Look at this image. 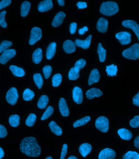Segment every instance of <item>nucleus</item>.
I'll use <instances>...</instances> for the list:
<instances>
[{"label": "nucleus", "instance_id": "40", "mask_svg": "<svg viewBox=\"0 0 139 159\" xmlns=\"http://www.w3.org/2000/svg\"><path fill=\"white\" fill-rule=\"evenodd\" d=\"M12 43L11 42L4 40L1 43L0 45V53L3 52L7 50L8 48H10L12 45Z\"/></svg>", "mask_w": 139, "mask_h": 159}, {"label": "nucleus", "instance_id": "14", "mask_svg": "<svg viewBox=\"0 0 139 159\" xmlns=\"http://www.w3.org/2000/svg\"><path fill=\"white\" fill-rule=\"evenodd\" d=\"M103 95V92L98 89L96 88H92L87 91L86 95L87 98L89 100L92 99L94 98H98L101 97Z\"/></svg>", "mask_w": 139, "mask_h": 159}, {"label": "nucleus", "instance_id": "43", "mask_svg": "<svg viewBox=\"0 0 139 159\" xmlns=\"http://www.w3.org/2000/svg\"><path fill=\"white\" fill-rule=\"evenodd\" d=\"M130 125L133 128H136L139 126V116H136L133 119L130 121Z\"/></svg>", "mask_w": 139, "mask_h": 159}, {"label": "nucleus", "instance_id": "46", "mask_svg": "<svg viewBox=\"0 0 139 159\" xmlns=\"http://www.w3.org/2000/svg\"><path fill=\"white\" fill-rule=\"evenodd\" d=\"M67 144H64L63 145V148H62L61 153L60 159H65L66 155L67 154Z\"/></svg>", "mask_w": 139, "mask_h": 159}, {"label": "nucleus", "instance_id": "23", "mask_svg": "<svg viewBox=\"0 0 139 159\" xmlns=\"http://www.w3.org/2000/svg\"><path fill=\"white\" fill-rule=\"evenodd\" d=\"M42 58V51L41 48H38L34 52L32 55V59L33 62L36 64H38L41 62Z\"/></svg>", "mask_w": 139, "mask_h": 159}, {"label": "nucleus", "instance_id": "25", "mask_svg": "<svg viewBox=\"0 0 139 159\" xmlns=\"http://www.w3.org/2000/svg\"><path fill=\"white\" fill-rule=\"evenodd\" d=\"M10 69L13 75L16 76L22 77L25 74V72L22 68L15 66H10Z\"/></svg>", "mask_w": 139, "mask_h": 159}, {"label": "nucleus", "instance_id": "8", "mask_svg": "<svg viewBox=\"0 0 139 159\" xmlns=\"http://www.w3.org/2000/svg\"><path fill=\"white\" fill-rule=\"evenodd\" d=\"M16 54V52L14 49H7L4 52L0 57V62L2 65H4L11 58L14 57Z\"/></svg>", "mask_w": 139, "mask_h": 159}, {"label": "nucleus", "instance_id": "2", "mask_svg": "<svg viewBox=\"0 0 139 159\" xmlns=\"http://www.w3.org/2000/svg\"><path fill=\"white\" fill-rule=\"evenodd\" d=\"M119 8L117 3L113 1L104 2L101 5L100 12L104 15L111 16L119 11Z\"/></svg>", "mask_w": 139, "mask_h": 159}, {"label": "nucleus", "instance_id": "9", "mask_svg": "<svg viewBox=\"0 0 139 159\" xmlns=\"http://www.w3.org/2000/svg\"><path fill=\"white\" fill-rule=\"evenodd\" d=\"M123 26L127 28L131 29L134 32L139 41V26L135 21L125 20L122 22Z\"/></svg>", "mask_w": 139, "mask_h": 159}, {"label": "nucleus", "instance_id": "33", "mask_svg": "<svg viewBox=\"0 0 139 159\" xmlns=\"http://www.w3.org/2000/svg\"><path fill=\"white\" fill-rule=\"evenodd\" d=\"M34 96V93L29 89H27L23 92V98L25 101H31L33 99Z\"/></svg>", "mask_w": 139, "mask_h": 159}, {"label": "nucleus", "instance_id": "24", "mask_svg": "<svg viewBox=\"0 0 139 159\" xmlns=\"http://www.w3.org/2000/svg\"><path fill=\"white\" fill-rule=\"evenodd\" d=\"M49 126L52 132L55 135L60 136L63 134V131H62V129L59 126L57 125L54 121H51L49 124Z\"/></svg>", "mask_w": 139, "mask_h": 159}, {"label": "nucleus", "instance_id": "44", "mask_svg": "<svg viewBox=\"0 0 139 159\" xmlns=\"http://www.w3.org/2000/svg\"><path fill=\"white\" fill-rule=\"evenodd\" d=\"M7 135V130L5 126L0 125V138L1 139L6 137Z\"/></svg>", "mask_w": 139, "mask_h": 159}, {"label": "nucleus", "instance_id": "52", "mask_svg": "<svg viewBox=\"0 0 139 159\" xmlns=\"http://www.w3.org/2000/svg\"><path fill=\"white\" fill-rule=\"evenodd\" d=\"M4 156V152L2 148H0V159H1Z\"/></svg>", "mask_w": 139, "mask_h": 159}, {"label": "nucleus", "instance_id": "15", "mask_svg": "<svg viewBox=\"0 0 139 159\" xmlns=\"http://www.w3.org/2000/svg\"><path fill=\"white\" fill-rule=\"evenodd\" d=\"M92 35H89L85 40H82L80 39L75 40V44L77 46L81 47L84 49H87L90 46Z\"/></svg>", "mask_w": 139, "mask_h": 159}, {"label": "nucleus", "instance_id": "53", "mask_svg": "<svg viewBox=\"0 0 139 159\" xmlns=\"http://www.w3.org/2000/svg\"><path fill=\"white\" fill-rule=\"evenodd\" d=\"M57 1H58V4H59L60 6H64L65 2L64 0H58Z\"/></svg>", "mask_w": 139, "mask_h": 159}, {"label": "nucleus", "instance_id": "45", "mask_svg": "<svg viewBox=\"0 0 139 159\" xmlns=\"http://www.w3.org/2000/svg\"><path fill=\"white\" fill-rule=\"evenodd\" d=\"M11 3V0H2L0 2V10L9 6Z\"/></svg>", "mask_w": 139, "mask_h": 159}, {"label": "nucleus", "instance_id": "34", "mask_svg": "<svg viewBox=\"0 0 139 159\" xmlns=\"http://www.w3.org/2000/svg\"><path fill=\"white\" fill-rule=\"evenodd\" d=\"M123 159H139V154L137 152L128 151L123 155Z\"/></svg>", "mask_w": 139, "mask_h": 159}, {"label": "nucleus", "instance_id": "5", "mask_svg": "<svg viewBox=\"0 0 139 159\" xmlns=\"http://www.w3.org/2000/svg\"><path fill=\"white\" fill-rule=\"evenodd\" d=\"M19 98L17 90L15 87H12L8 91L6 96V99L11 105H15Z\"/></svg>", "mask_w": 139, "mask_h": 159}, {"label": "nucleus", "instance_id": "28", "mask_svg": "<svg viewBox=\"0 0 139 159\" xmlns=\"http://www.w3.org/2000/svg\"><path fill=\"white\" fill-rule=\"evenodd\" d=\"M31 4L28 1H24L21 6V16L22 17L26 16L28 14L30 7Z\"/></svg>", "mask_w": 139, "mask_h": 159}, {"label": "nucleus", "instance_id": "10", "mask_svg": "<svg viewBox=\"0 0 139 159\" xmlns=\"http://www.w3.org/2000/svg\"><path fill=\"white\" fill-rule=\"evenodd\" d=\"M116 153L113 149L106 148L102 150L98 155V159H114Z\"/></svg>", "mask_w": 139, "mask_h": 159}, {"label": "nucleus", "instance_id": "6", "mask_svg": "<svg viewBox=\"0 0 139 159\" xmlns=\"http://www.w3.org/2000/svg\"><path fill=\"white\" fill-rule=\"evenodd\" d=\"M42 37V31L38 27H34L32 29L29 40L30 45H33Z\"/></svg>", "mask_w": 139, "mask_h": 159}, {"label": "nucleus", "instance_id": "19", "mask_svg": "<svg viewBox=\"0 0 139 159\" xmlns=\"http://www.w3.org/2000/svg\"><path fill=\"white\" fill-rule=\"evenodd\" d=\"M65 16V14L63 11H60V12H58L56 15L54 20L52 22V26L55 27L59 26L63 23Z\"/></svg>", "mask_w": 139, "mask_h": 159}, {"label": "nucleus", "instance_id": "16", "mask_svg": "<svg viewBox=\"0 0 139 159\" xmlns=\"http://www.w3.org/2000/svg\"><path fill=\"white\" fill-rule=\"evenodd\" d=\"M108 21L103 18H100L97 23V30L101 33H105L107 31Z\"/></svg>", "mask_w": 139, "mask_h": 159}, {"label": "nucleus", "instance_id": "42", "mask_svg": "<svg viewBox=\"0 0 139 159\" xmlns=\"http://www.w3.org/2000/svg\"><path fill=\"white\" fill-rule=\"evenodd\" d=\"M6 14V10L2 11L0 13V25L3 28H6L7 26V24L5 21V15Z\"/></svg>", "mask_w": 139, "mask_h": 159}, {"label": "nucleus", "instance_id": "4", "mask_svg": "<svg viewBox=\"0 0 139 159\" xmlns=\"http://www.w3.org/2000/svg\"><path fill=\"white\" fill-rule=\"evenodd\" d=\"M95 125L97 129L101 132H107L109 128V120L105 116L99 117L96 120Z\"/></svg>", "mask_w": 139, "mask_h": 159}, {"label": "nucleus", "instance_id": "17", "mask_svg": "<svg viewBox=\"0 0 139 159\" xmlns=\"http://www.w3.org/2000/svg\"><path fill=\"white\" fill-rule=\"evenodd\" d=\"M100 73L97 69H93L91 71L90 75H89V79H88V84L89 85H91L92 84L95 83H97L100 80Z\"/></svg>", "mask_w": 139, "mask_h": 159}, {"label": "nucleus", "instance_id": "48", "mask_svg": "<svg viewBox=\"0 0 139 159\" xmlns=\"http://www.w3.org/2000/svg\"><path fill=\"white\" fill-rule=\"evenodd\" d=\"M132 104L139 107V92L132 98Z\"/></svg>", "mask_w": 139, "mask_h": 159}, {"label": "nucleus", "instance_id": "37", "mask_svg": "<svg viewBox=\"0 0 139 159\" xmlns=\"http://www.w3.org/2000/svg\"><path fill=\"white\" fill-rule=\"evenodd\" d=\"M62 76L61 74H55L53 77L52 80V85L54 87H57L61 84L62 81Z\"/></svg>", "mask_w": 139, "mask_h": 159}, {"label": "nucleus", "instance_id": "49", "mask_svg": "<svg viewBox=\"0 0 139 159\" xmlns=\"http://www.w3.org/2000/svg\"><path fill=\"white\" fill-rule=\"evenodd\" d=\"M77 6H78V9H84L87 7L86 2H78L77 3Z\"/></svg>", "mask_w": 139, "mask_h": 159}, {"label": "nucleus", "instance_id": "7", "mask_svg": "<svg viewBox=\"0 0 139 159\" xmlns=\"http://www.w3.org/2000/svg\"><path fill=\"white\" fill-rule=\"evenodd\" d=\"M131 34L127 32H121L117 33L115 37L119 40L122 45H126L130 43L131 42Z\"/></svg>", "mask_w": 139, "mask_h": 159}, {"label": "nucleus", "instance_id": "50", "mask_svg": "<svg viewBox=\"0 0 139 159\" xmlns=\"http://www.w3.org/2000/svg\"><path fill=\"white\" fill-rule=\"evenodd\" d=\"M88 30V29L87 27V26H85L83 27V28L82 29H80L79 30L78 32L79 34H80V35H83L85 33V32H87Z\"/></svg>", "mask_w": 139, "mask_h": 159}, {"label": "nucleus", "instance_id": "13", "mask_svg": "<svg viewBox=\"0 0 139 159\" xmlns=\"http://www.w3.org/2000/svg\"><path fill=\"white\" fill-rule=\"evenodd\" d=\"M60 111L64 117H67L69 115L70 111L67 107L66 100L63 98H61L58 104Z\"/></svg>", "mask_w": 139, "mask_h": 159}, {"label": "nucleus", "instance_id": "3", "mask_svg": "<svg viewBox=\"0 0 139 159\" xmlns=\"http://www.w3.org/2000/svg\"><path fill=\"white\" fill-rule=\"evenodd\" d=\"M123 57L127 59L136 60L139 58V44L136 43L122 53Z\"/></svg>", "mask_w": 139, "mask_h": 159}, {"label": "nucleus", "instance_id": "22", "mask_svg": "<svg viewBox=\"0 0 139 159\" xmlns=\"http://www.w3.org/2000/svg\"><path fill=\"white\" fill-rule=\"evenodd\" d=\"M56 44L55 42L51 43L48 47L46 52V58L48 60L51 59L55 54Z\"/></svg>", "mask_w": 139, "mask_h": 159}, {"label": "nucleus", "instance_id": "55", "mask_svg": "<svg viewBox=\"0 0 139 159\" xmlns=\"http://www.w3.org/2000/svg\"><path fill=\"white\" fill-rule=\"evenodd\" d=\"M45 159H53L51 157H50V156H49V157H47V158Z\"/></svg>", "mask_w": 139, "mask_h": 159}, {"label": "nucleus", "instance_id": "12", "mask_svg": "<svg viewBox=\"0 0 139 159\" xmlns=\"http://www.w3.org/2000/svg\"><path fill=\"white\" fill-rule=\"evenodd\" d=\"M52 0H45L39 4L38 8L40 12H43L49 11L53 7Z\"/></svg>", "mask_w": 139, "mask_h": 159}, {"label": "nucleus", "instance_id": "47", "mask_svg": "<svg viewBox=\"0 0 139 159\" xmlns=\"http://www.w3.org/2000/svg\"><path fill=\"white\" fill-rule=\"evenodd\" d=\"M77 28V24L76 23H71L70 25V33L73 34L76 32Z\"/></svg>", "mask_w": 139, "mask_h": 159}, {"label": "nucleus", "instance_id": "54", "mask_svg": "<svg viewBox=\"0 0 139 159\" xmlns=\"http://www.w3.org/2000/svg\"><path fill=\"white\" fill-rule=\"evenodd\" d=\"M67 159H78V158L76 157H75V156H70Z\"/></svg>", "mask_w": 139, "mask_h": 159}, {"label": "nucleus", "instance_id": "35", "mask_svg": "<svg viewBox=\"0 0 139 159\" xmlns=\"http://www.w3.org/2000/svg\"><path fill=\"white\" fill-rule=\"evenodd\" d=\"M80 76V73L75 70V67L71 68L69 72L68 78L70 80H76Z\"/></svg>", "mask_w": 139, "mask_h": 159}, {"label": "nucleus", "instance_id": "27", "mask_svg": "<svg viewBox=\"0 0 139 159\" xmlns=\"http://www.w3.org/2000/svg\"><path fill=\"white\" fill-rule=\"evenodd\" d=\"M48 102V97L46 96V95H43V96L40 97L38 102V107L41 109H45L47 106Z\"/></svg>", "mask_w": 139, "mask_h": 159}, {"label": "nucleus", "instance_id": "18", "mask_svg": "<svg viewBox=\"0 0 139 159\" xmlns=\"http://www.w3.org/2000/svg\"><path fill=\"white\" fill-rule=\"evenodd\" d=\"M75 43L71 40H65L63 43V49L67 53L74 52L76 50Z\"/></svg>", "mask_w": 139, "mask_h": 159}, {"label": "nucleus", "instance_id": "26", "mask_svg": "<svg viewBox=\"0 0 139 159\" xmlns=\"http://www.w3.org/2000/svg\"><path fill=\"white\" fill-rule=\"evenodd\" d=\"M97 52L98 53L100 61L101 62H104L106 59V50L104 49L101 43L98 44L97 47Z\"/></svg>", "mask_w": 139, "mask_h": 159}, {"label": "nucleus", "instance_id": "38", "mask_svg": "<svg viewBox=\"0 0 139 159\" xmlns=\"http://www.w3.org/2000/svg\"><path fill=\"white\" fill-rule=\"evenodd\" d=\"M53 112H54V109L52 107L50 106L48 107L47 109L43 115L41 120H44L47 119L53 114Z\"/></svg>", "mask_w": 139, "mask_h": 159}, {"label": "nucleus", "instance_id": "20", "mask_svg": "<svg viewBox=\"0 0 139 159\" xmlns=\"http://www.w3.org/2000/svg\"><path fill=\"white\" fill-rule=\"evenodd\" d=\"M92 149V147L91 144L88 143H84L80 146L79 152L83 157H86L87 155L90 153Z\"/></svg>", "mask_w": 139, "mask_h": 159}, {"label": "nucleus", "instance_id": "51", "mask_svg": "<svg viewBox=\"0 0 139 159\" xmlns=\"http://www.w3.org/2000/svg\"><path fill=\"white\" fill-rule=\"evenodd\" d=\"M134 145L135 147L139 149V135L135 139Z\"/></svg>", "mask_w": 139, "mask_h": 159}, {"label": "nucleus", "instance_id": "1", "mask_svg": "<svg viewBox=\"0 0 139 159\" xmlns=\"http://www.w3.org/2000/svg\"><path fill=\"white\" fill-rule=\"evenodd\" d=\"M20 150L28 157H37L41 153V148L36 139L32 137L25 138L20 144Z\"/></svg>", "mask_w": 139, "mask_h": 159}, {"label": "nucleus", "instance_id": "30", "mask_svg": "<svg viewBox=\"0 0 139 159\" xmlns=\"http://www.w3.org/2000/svg\"><path fill=\"white\" fill-rule=\"evenodd\" d=\"M106 72L108 76L113 77L116 76L118 71L117 66L114 64L106 66Z\"/></svg>", "mask_w": 139, "mask_h": 159}, {"label": "nucleus", "instance_id": "11", "mask_svg": "<svg viewBox=\"0 0 139 159\" xmlns=\"http://www.w3.org/2000/svg\"><path fill=\"white\" fill-rule=\"evenodd\" d=\"M72 94L73 98L76 103L80 105L83 102V92L80 87H75L73 90Z\"/></svg>", "mask_w": 139, "mask_h": 159}, {"label": "nucleus", "instance_id": "21", "mask_svg": "<svg viewBox=\"0 0 139 159\" xmlns=\"http://www.w3.org/2000/svg\"><path fill=\"white\" fill-rule=\"evenodd\" d=\"M118 134L120 136L121 139L124 140H130L132 138V133L129 130L126 129H119L118 130Z\"/></svg>", "mask_w": 139, "mask_h": 159}, {"label": "nucleus", "instance_id": "32", "mask_svg": "<svg viewBox=\"0 0 139 159\" xmlns=\"http://www.w3.org/2000/svg\"><path fill=\"white\" fill-rule=\"evenodd\" d=\"M91 118L89 116H86L84 117L81 119L77 120L75 121L74 123L73 126L74 128H77L84 125L86 124L90 120Z\"/></svg>", "mask_w": 139, "mask_h": 159}, {"label": "nucleus", "instance_id": "31", "mask_svg": "<svg viewBox=\"0 0 139 159\" xmlns=\"http://www.w3.org/2000/svg\"><path fill=\"white\" fill-rule=\"evenodd\" d=\"M35 84L38 89H41L43 85V79L41 74H35L33 76Z\"/></svg>", "mask_w": 139, "mask_h": 159}, {"label": "nucleus", "instance_id": "39", "mask_svg": "<svg viewBox=\"0 0 139 159\" xmlns=\"http://www.w3.org/2000/svg\"><path fill=\"white\" fill-rule=\"evenodd\" d=\"M86 61L83 59H80L77 61L75 65V69L77 72H79L81 69H83L86 66Z\"/></svg>", "mask_w": 139, "mask_h": 159}, {"label": "nucleus", "instance_id": "41", "mask_svg": "<svg viewBox=\"0 0 139 159\" xmlns=\"http://www.w3.org/2000/svg\"><path fill=\"white\" fill-rule=\"evenodd\" d=\"M52 71V68L49 66H44L43 69V72L45 79H48L50 76Z\"/></svg>", "mask_w": 139, "mask_h": 159}, {"label": "nucleus", "instance_id": "29", "mask_svg": "<svg viewBox=\"0 0 139 159\" xmlns=\"http://www.w3.org/2000/svg\"><path fill=\"white\" fill-rule=\"evenodd\" d=\"M9 122L10 125L12 127H17L20 123V117L17 115H13L9 118Z\"/></svg>", "mask_w": 139, "mask_h": 159}, {"label": "nucleus", "instance_id": "36", "mask_svg": "<svg viewBox=\"0 0 139 159\" xmlns=\"http://www.w3.org/2000/svg\"><path fill=\"white\" fill-rule=\"evenodd\" d=\"M36 119V116L34 113H31L26 120V125L29 127L33 126L34 125Z\"/></svg>", "mask_w": 139, "mask_h": 159}]
</instances>
